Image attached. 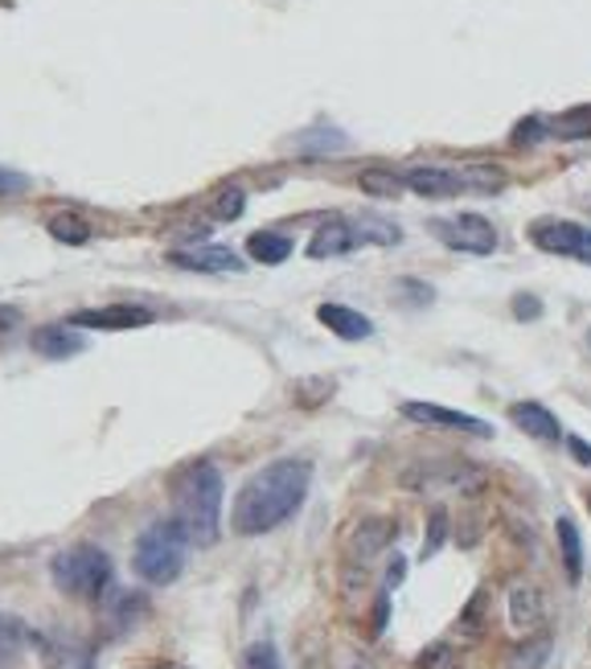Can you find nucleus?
<instances>
[{
  "mask_svg": "<svg viewBox=\"0 0 591 669\" xmlns=\"http://www.w3.org/2000/svg\"><path fill=\"white\" fill-rule=\"evenodd\" d=\"M312 485V465L300 456H283L271 460L259 472H251V481L242 485L234 506H230V526L242 538H259L280 530L296 509L304 506Z\"/></svg>",
  "mask_w": 591,
  "mask_h": 669,
  "instance_id": "obj_1",
  "label": "nucleus"
},
{
  "mask_svg": "<svg viewBox=\"0 0 591 669\" xmlns=\"http://www.w3.org/2000/svg\"><path fill=\"white\" fill-rule=\"evenodd\" d=\"M222 497H227V481L210 460H193L189 469L177 472L173 518L181 522L189 542H198V547H214L218 542V535H222Z\"/></svg>",
  "mask_w": 591,
  "mask_h": 669,
  "instance_id": "obj_2",
  "label": "nucleus"
},
{
  "mask_svg": "<svg viewBox=\"0 0 591 669\" xmlns=\"http://www.w3.org/2000/svg\"><path fill=\"white\" fill-rule=\"evenodd\" d=\"M189 547L193 542H189V535L181 530L177 518H161V522L144 526L132 550L136 576L144 579V583H152V588H169L186 571Z\"/></svg>",
  "mask_w": 591,
  "mask_h": 669,
  "instance_id": "obj_3",
  "label": "nucleus"
},
{
  "mask_svg": "<svg viewBox=\"0 0 591 669\" xmlns=\"http://www.w3.org/2000/svg\"><path fill=\"white\" fill-rule=\"evenodd\" d=\"M403 189L419 198H460V193H501L505 169L498 164H415L403 169Z\"/></svg>",
  "mask_w": 591,
  "mask_h": 669,
  "instance_id": "obj_4",
  "label": "nucleus"
},
{
  "mask_svg": "<svg viewBox=\"0 0 591 669\" xmlns=\"http://www.w3.org/2000/svg\"><path fill=\"white\" fill-rule=\"evenodd\" d=\"M50 576H54L58 591H67L74 600H99L111 588V559L108 550L79 542V547L62 550L50 562Z\"/></svg>",
  "mask_w": 591,
  "mask_h": 669,
  "instance_id": "obj_5",
  "label": "nucleus"
},
{
  "mask_svg": "<svg viewBox=\"0 0 591 669\" xmlns=\"http://www.w3.org/2000/svg\"><path fill=\"white\" fill-rule=\"evenodd\" d=\"M431 234L448 247V251L460 254H493L498 251V227L481 214H452V218H435L431 222Z\"/></svg>",
  "mask_w": 591,
  "mask_h": 669,
  "instance_id": "obj_6",
  "label": "nucleus"
},
{
  "mask_svg": "<svg viewBox=\"0 0 591 669\" xmlns=\"http://www.w3.org/2000/svg\"><path fill=\"white\" fill-rule=\"evenodd\" d=\"M530 242L542 254H559V259H575L591 268V230L567 218H538L530 227Z\"/></svg>",
  "mask_w": 591,
  "mask_h": 669,
  "instance_id": "obj_7",
  "label": "nucleus"
},
{
  "mask_svg": "<svg viewBox=\"0 0 591 669\" xmlns=\"http://www.w3.org/2000/svg\"><path fill=\"white\" fill-rule=\"evenodd\" d=\"M70 329H99V333H123V329H144L157 317L140 304H108V308H82L67 317Z\"/></svg>",
  "mask_w": 591,
  "mask_h": 669,
  "instance_id": "obj_8",
  "label": "nucleus"
},
{
  "mask_svg": "<svg viewBox=\"0 0 591 669\" xmlns=\"http://www.w3.org/2000/svg\"><path fill=\"white\" fill-rule=\"evenodd\" d=\"M403 416L411 423H428V428H443V431H464V436H477V440H489L493 428L484 419L469 416V411H452V407H440V402H403Z\"/></svg>",
  "mask_w": 591,
  "mask_h": 669,
  "instance_id": "obj_9",
  "label": "nucleus"
},
{
  "mask_svg": "<svg viewBox=\"0 0 591 669\" xmlns=\"http://www.w3.org/2000/svg\"><path fill=\"white\" fill-rule=\"evenodd\" d=\"M169 263L181 271H206V276H222V271H242V259L230 247L206 242V247H177Z\"/></svg>",
  "mask_w": 591,
  "mask_h": 669,
  "instance_id": "obj_10",
  "label": "nucleus"
},
{
  "mask_svg": "<svg viewBox=\"0 0 591 669\" xmlns=\"http://www.w3.org/2000/svg\"><path fill=\"white\" fill-rule=\"evenodd\" d=\"M350 251H358L350 218H329V222H321L309 242L312 259H337V254H350Z\"/></svg>",
  "mask_w": 591,
  "mask_h": 669,
  "instance_id": "obj_11",
  "label": "nucleus"
},
{
  "mask_svg": "<svg viewBox=\"0 0 591 669\" xmlns=\"http://www.w3.org/2000/svg\"><path fill=\"white\" fill-rule=\"evenodd\" d=\"M510 419L525 431V436H534V440H542V443L563 440V423H559V419H554L551 411L542 407V402H513Z\"/></svg>",
  "mask_w": 591,
  "mask_h": 669,
  "instance_id": "obj_12",
  "label": "nucleus"
},
{
  "mask_svg": "<svg viewBox=\"0 0 591 669\" xmlns=\"http://www.w3.org/2000/svg\"><path fill=\"white\" fill-rule=\"evenodd\" d=\"M317 317H321V324L329 329V333H337L341 341H365V337L374 333V324L365 321L358 308L350 304H321L317 308Z\"/></svg>",
  "mask_w": 591,
  "mask_h": 669,
  "instance_id": "obj_13",
  "label": "nucleus"
},
{
  "mask_svg": "<svg viewBox=\"0 0 591 669\" xmlns=\"http://www.w3.org/2000/svg\"><path fill=\"white\" fill-rule=\"evenodd\" d=\"M29 346L38 349L41 358H54V362H62V358H74V353H82V337L70 333L67 324H41V329H33V337H29Z\"/></svg>",
  "mask_w": 591,
  "mask_h": 669,
  "instance_id": "obj_14",
  "label": "nucleus"
},
{
  "mask_svg": "<svg viewBox=\"0 0 591 669\" xmlns=\"http://www.w3.org/2000/svg\"><path fill=\"white\" fill-rule=\"evenodd\" d=\"M510 625L518 632H534L542 625V596L534 583H513L510 588Z\"/></svg>",
  "mask_w": 591,
  "mask_h": 669,
  "instance_id": "obj_15",
  "label": "nucleus"
},
{
  "mask_svg": "<svg viewBox=\"0 0 591 669\" xmlns=\"http://www.w3.org/2000/svg\"><path fill=\"white\" fill-rule=\"evenodd\" d=\"M144 608H148L144 596H132V591H111L103 616H108L111 632H128V629H136V620L144 616Z\"/></svg>",
  "mask_w": 591,
  "mask_h": 669,
  "instance_id": "obj_16",
  "label": "nucleus"
},
{
  "mask_svg": "<svg viewBox=\"0 0 591 669\" xmlns=\"http://www.w3.org/2000/svg\"><path fill=\"white\" fill-rule=\"evenodd\" d=\"M247 251H251L256 263H271V268H276V263H283V259L296 251V242L288 239V234H280V230H256V234L247 239Z\"/></svg>",
  "mask_w": 591,
  "mask_h": 669,
  "instance_id": "obj_17",
  "label": "nucleus"
},
{
  "mask_svg": "<svg viewBox=\"0 0 591 669\" xmlns=\"http://www.w3.org/2000/svg\"><path fill=\"white\" fill-rule=\"evenodd\" d=\"M559 555H563V571L571 583L583 579V535H579V526L571 518H559Z\"/></svg>",
  "mask_w": 591,
  "mask_h": 669,
  "instance_id": "obj_18",
  "label": "nucleus"
},
{
  "mask_svg": "<svg viewBox=\"0 0 591 669\" xmlns=\"http://www.w3.org/2000/svg\"><path fill=\"white\" fill-rule=\"evenodd\" d=\"M350 227H353L358 247H365V242H374V247H394V242L403 239V230L394 227V222H387V218H378V214L350 218Z\"/></svg>",
  "mask_w": 591,
  "mask_h": 669,
  "instance_id": "obj_19",
  "label": "nucleus"
},
{
  "mask_svg": "<svg viewBox=\"0 0 591 669\" xmlns=\"http://www.w3.org/2000/svg\"><path fill=\"white\" fill-rule=\"evenodd\" d=\"M26 641H29L26 625H21L17 616L0 612V669L17 666V657H21V649H26Z\"/></svg>",
  "mask_w": 591,
  "mask_h": 669,
  "instance_id": "obj_20",
  "label": "nucleus"
},
{
  "mask_svg": "<svg viewBox=\"0 0 591 669\" xmlns=\"http://www.w3.org/2000/svg\"><path fill=\"white\" fill-rule=\"evenodd\" d=\"M390 538H394V526L390 522H362L358 526V535H353V559H374L378 550L390 547Z\"/></svg>",
  "mask_w": 591,
  "mask_h": 669,
  "instance_id": "obj_21",
  "label": "nucleus"
},
{
  "mask_svg": "<svg viewBox=\"0 0 591 669\" xmlns=\"http://www.w3.org/2000/svg\"><path fill=\"white\" fill-rule=\"evenodd\" d=\"M547 128H551V136H559V140H591V108H571L567 116L547 123Z\"/></svg>",
  "mask_w": 591,
  "mask_h": 669,
  "instance_id": "obj_22",
  "label": "nucleus"
},
{
  "mask_svg": "<svg viewBox=\"0 0 591 669\" xmlns=\"http://www.w3.org/2000/svg\"><path fill=\"white\" fill-rule=\"evenodd\" d=\"M547 657H551V637L542 632V637H530L525 645H518L510 653V669H542L547 666Z\"/></svg>",
  "mask_w": 591,
  "mask_h": 669,
  "instance_id": "obj_23",
  "label": "nucleus"
},
{
  "mask_svg": "<svg viewBox=\"0 0 591 669\" xmlns=\"http://www.w3.org/2000/svg\"><path fill=\"white\" fill-rule=\"evenodd\" d=\"M296 148H300L304 157H324V152L333 157V152H341V148H345V136L333 132V128H312V132L300 136V144H296Z\"/></svg>",
  "mask_w": 591,
  "mask_h": 669,
  "instance_id": "obj_24",
  "label": "nucleus"
},
{
  "mask_svg": "<svg viewBox=\"0 0 591 669\" xmlns=\"http://www.w3.org/2000/svg\"><path fill=\"white\" fill-rule=\"evenodd\" d=\"M50 234L58 242H67V247H82V242L91 239V227H87V218L79 214H54L50 218Z\"/></svg>",
  "mask_w": 591,
  "mask_h": 669,
  "instance_id": "obj_25",
  "label": "nucleus"
},
{
  "mask_svg": "<svg viewBox=\"0 0 591 669\" xmlns=\"http://www.w3.org/2000/svg\"><path fill=\"white\" fill-rule=\"evenodd\" d=\"M358 186H362L365 193H374V198H394V193H403V177L390 173V169H365V173L358 177Z\"/></svg>",
  "mask_w": 591,
  "mask_h": 669,
  "instance_id": "obj_26",
  "label": "nucleus"
},
{
  "mask_svg": "<svg viewBox=\"0 0 591 669\" xmlns=\"http://www.w3.org/2000/svg\"><path fill=\"white\" fill-rule=\"evenodd\" d=\"M242 206H247L242 186H227L214 201H210V218H214V222H234V218L242 214Z\"/></svg>",
  "mask_w": 591,
  "mask_h": 669,
  "instance_id": "obj_27",
  "label": "nucleus"
},
{
  "mask_svg": "<svg viewBox=\"0 0 591 669\" xmlns=\"http://www.w3.org/2000/svg\"><path fill=\"white\" fill-rule=\"evenodd\" d=\"M242 669H283L280 649L271 641H256L247 653H242Z\"/></svg>",
  "mask_w": 591,
  "mask_h": 669,
  "instance_id": "obj_28",
  "label": "nucleus"
},
{
  "mask_svg": "<svg viewBox=\"0 0 591 669\" xmlns=\"http://www.w3.org/2000/svg\"><path fill=\"white\" fill-rule=\"evenodd\" d=\"M551 132V128H547V120H542V116H530V120H522L518 123V128H513V144H538V140H542V136Z\"/></svg>",
  "mask_w": 591,
  "mask_h": 669,
  "instance_id": "obj_29",
  "label": "nucleus"
},
{
  "mask_svg": "<svg viewBox=\"0 0 591 669\" xmlns=\"http://www.w3.org/2000/svg\"><path fill=\"white\" fill-rule=\"evenodd\" d=\"M394 292H399V300H407V304H415V308L431 304V296H435L428 283H419V280H394Z\"/></svg>",
  "mask_w": 591,
  "mask_h": 669,
  "instance_id": "obj_30",
  "label": "nucleus"
},
{
  "mask_svg": "<svg viewBox=\"0 0 591 669\" xmlns=\"http://www.w3.org/2000/svg\"><path fill=\"white\" fill-rule=\"evenodd\" d=\"M443 538H448V513L443 509H431V535L423 542V555H435L443 547Z\"/></svg>",
  "mask_w": 591,
  "mask_h": 669,
  "instance_id": "obj_31",
  "label": "nucleus"
},
{
  "mask_svg": "<svg viewBox=\"0 0 591 669\" xmlns=\"http://www.w3.org/2000/svg\"><path fill=\"white\" fill-rule=\"evenodd\" d=\"M29 177L17 173V169H0V198H13V193H26Z\"/></svg>",
  "mask_w": 591,
  "mask_h": 669,
  "instance_id": "obj_32",
  "label": "nucleus"
},
{
  "mask_svg": "<svg viewBox=\"0 0 591 669\" xmlns=\"http://www.w3.org/2000/svg\"><path fill=\"white\" fill-rule=\"evenodd\" d=\"M513 312H518L522 321H534L538 312H542V304H538V296H513Z\"/></svg>",
  "mask_w": 591,
  "mask_h": 669,
  "instance_id": "obj_33",
  "label": "nucleus"
},
{
  "mask_svg": "<svg viewBox=\"0 0 591 669\" xmlns=\"http://www.w3.org/2000/svg\"><path fill=\"white\" fill-rule=\"evenodd\" d=\"M567 448H571V456H575V465H583V469H591V443L579 440V436H563Z\"/></svg>",
  "mask_w": 591,
  "mask_h": 669,
  "instance_id": "obj_34",
  "label": "nucleus"
},
{
  "mask_svg": "<svg viewBox=\"0 0 591 669\" xmlns=\"http://www.w3.org/2000/svg\"><path fill=\"white\" fill-rule=\"evenodd\" d=\"M337 669H378V666L365 653H353V649H345V653L337 657Z\"/></svg>",
  "mask_w": 591,
  "mask_h": 669,
  "instance_id": "obj_35",
  "label": "nucleus"
},
{
  "mask_svg": "<svg viewBox=\"0 0 591 669\" xmlns=\"http://www.w3.org/2000/svg\"><path fill=\"white\" fill-rule=\"evenodd\" d=\"M17 324H21V312L17 308H0V341H9L17 333Z\"/></svg>",
  "mask_w": 591,
  "mask_h": 669,
  "instance_id": "obj_36",
  "label": "nucleus"
},
{
  "mask_svg": "<svg viewBox=\"0 0 591 669\" xmlns=\"http://www.w3.org/2000/svg\"><path fill=\"white\" fill-rule=\"evenodd\" d=\"M403 571H407V567H403V559H399V555H394V562H390V576H387V583H390V588H394V583H403Z\"/></svg>",
  "mask_w": 591,
  "mask_h": 669,
  "instance_id": "obj_37",
  "label": "nucleus"
},
{
  "mask_svg": "<svg viewBox=\"0 0 591 669\" xmlns=\"http://www.w3.org/2000/svg\"><path fill=\"white\" fill-rule=\"evenodd\" d=\"M588 506H591V493H588Z\"/></svg>",
  "mask_w": 591,
  "mask_h": 669,
  "instance_id": "obj_38",
  "label": "nucleus"
},
{
  "mask_svg": "<svg viewBox=\"0 0 591 669\" xmlns=\"http://www.w3.org/2000/svg\"><path fill=\"white\" fill-rule=\"evenodd\" d=\"M588 341H591V333H588Z\"/></svg>",
  "mask_w": 591,
  "mask_h": 669,
  "instance_id": "obj_39",
  "label": "nucleus"
}]
</instances>
